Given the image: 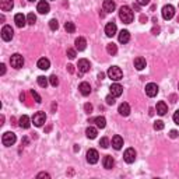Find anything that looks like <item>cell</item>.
<instances>
[{
  "label": "cell",
  "instance_id": "f1b7e54d",
  "mask_svg": "<svg viewBox=\"0 0 179 179\" xmlns=\"http://www.w3.org/2000/svg\"><path fill=\"white\" fill-rule=\"evenodd\" d=\"M85 134H87V137H88V139H95V137H97V134H98V131H97V129H95V127L90 126V127H87Z\"/></svg>",
  "mask_w": 179,
  "mask_h": 179
},
{
  "label": "cell",
  "instance_id": "44dd1931",
  "mask_svg": "<svg viewBox=\"0 0 179 179\" xmlns=\"http://www.w3.org/2000/svg\"><path fill=\"white\" fill-rule=\"evenodd\" d=\"M14 6V2L13 0H0V8L3 11H10Z\"/></svg>",
  "mask_w": 179,
  "mask_h": 179
},
{
  "label": "cell",
  "instance_id": "d590c367",
  "mask_svg": "<svg viewBox=\"0 0 179 179\" xmlns=\"http://www.w3.org/2000/svg\"><path fill=\"white\" fill-rule=\"evenodd\" d=\"M31 95H32V98L36 101V103H41V102H42V98L39 97V94H38V92H36V91H34V90H31Z\"/></svg>",
  "mask_w": 179,
  "mask_h": 179
},
{
  "label": "cell",
  "instance_id": "f546056e",
  "mask_svg": "<svg viewBox=\"0 0 179 179\" xmlns=\"http://www.w3.org/2000/svg\"><path fill=\"white\" fill-rule=\"evenodd\" d=\"M106 52L109 53V55H116V52H117V46L115 44H108L106 45Z\"/></svg>",
  "mask_w": 179,
  "mask_h": 179
},
{
  "label": "cell",
  "instance_id": "8fae6325",
  "mask_svg": "<svg viewBox=\"0 0 179 179\" xmlns=\"http://www.w3.org/2000/svg\"><path fill=\"white\" fill-rule=\"evenodd\" d=\"M116 31H117V27L113 21L108 22V24L105 25V34H106V36H109V38H112V36L116 34Z\"/></svg>",
  "mask_w": 179,
  "mask_h": 179
},
{
  "label": "cell",
  "instance_id": "52a82bcc",
  "mask_svg": "<svg viewBox=\"0 0 179 179\" xmlns=\"http://www.w3.org/2000/svg\"><path fill=\"white\" fill-rule=\"evenodd\" d=\"M136 150L134 148H127V150L125 151V154H123V158H125V161L127 162V164H131V162H134V159H136Z\"/></svg>",
  "mask_w": 179,
  "mask_h": 179
},
{
  "label": "cell",
  "instance_id": "7dc6e473",
  "mask_svg": "<svg viewBox=\"0 0 179 179\" xmlns=\"http://www.w3.org/2000/svg\"><path fill=\"white\" fill-rule=\"evenodd\" d=\"M4 73H6V66L2 64V66H0V74H4Z\"/></svg>",
  "mask_w": 179,
  "mask_h": 179
},
{
  "label": "cell",
  "instance_id": "c3c4849f",
  "mask_svg": "<svg viewBox=\"0 0 179 179\" xmlns=\"http://www.w3.org/2000/svg\"><path fill=\"white\" fill-rule=\"evenodd\" d=\"M103 77H105L103 73H99V74H98V78H99V80H103Z\"/></svg>",
  "mask_w": 179,
  "mask_h": 179
},
{
  "label": "cell",
  "instance_id": "ba28073f",
  "mask_svg": "<svg viewBox=\"0 0 179 179\" xmlns=\"http://www.w3.org/2000/svg\"><path fill=\"white\" fill-rule=\"evenodd\" d=\"M98 159H99V154H98L97 150L91 148V150L87 151V161H88L90 164H97Z\"/></svg>",
  "mask_w": 179,
  "mask_h": 179
},
{
  "label": "cell",
  "instance_id": "7a4b0ae2",
  "mask_svg": "<svg viewBox=\"0 0 179 179\" xmlns=\"http://www.w3.org/2000/svg\"><path fill=\"white\" fill-rule=\"evenodd\" d=\"M108 77L113 81H119V80H122V77H123V71L120 70V67L112 66V67H109V70H108Z\"/></svg>",
  "mask_w": 179,
  "mask_h": 179
},
{
  "label": "cell",
  "instance_id": "603a6c76",
  "mask_svg": "<svg viewBox=\"0 0 179 179\" xmlns=\"http://www.w3.org/2000/svg\"><path fill=\"white\" fill-rule=\"evenodd\" d=\"M74 45H76V49L80 50V52H81V50H84V49L87 48V41H85L84 38H81V36H80V38L76 39Z\"/></svg>",
  "mask_w": 179,
  "mask_h": 179
},
{
  "label": "cell",
  "instance_id": "3957f363",
  "mask_svg": "<svg viewBox=\"0 0 179 179\" xmlns=\"http://www.w3.org/2000/svg\"><path fill=\"white\" fill-rule=\"evenodd\" d=\"M16 140H17V137H16V134H14L13 131H6V133L3 134V137H2V143H3V145H6V147L13 145L14 143H16Z\"/></svg>",
  "mask_w": 179,
  "mask_h": 179
},
{
  "label": "cell",
  "instance_id": "d6a6232c",
  "mask_svg": "<svg viewBox=\"0 0 179 179\" xmlns=\"http://www.w3.org/2000/svg\"><path fill=\"white\" fill-rule=\"evenodd\" d=\"M27 22H28L30 25H34V24H35V22H36V16H35V14H34V13H30V14H28V16H27Z\"/></svg>",
  "mask_w": 179,
  "mask_h": 179
},
{
  "label": "cell",
  "instance_id": "f907efd6",
  "mask_svg": "<svg viewBox=\"0 0 179 179\" xmlns=\"http://www.w3.org/2000/svg\"><path fill=\"white\" fill-rule=\"evenodd\" d=\"M140 20H141V21H143V22H144V21H147V17L141 16V17H140Z\"/></svg>",
  "mask_w": 179,
  "mask_h": 179
},
{
  "label": "cell",
  "instance_id": "e575fe53",
  "mask_svg": "<svg viewBox=\"0 0 179 179\" xmlns=\"http://www.w3.org/2000/svg\"><path fill=\"white\" fill-rule=\"evenodd\" d=\"M99 145L102 148H108L109 147V139L108 137H102V139L99 140Z\"/></svg>",
  "mask_w": 179,
  "mask_h": 179
},
{
  "label": "cell",
  "instance_id": "ac0fdd59",
  "mask_svg": "<svg viewBox=\"0 0 179 179\" xmlns=\"http://www.w3.org/2000/svg\"><path fill=\"white\" fill-rule=\"evenodd\" d=\"M102 165H103L105 169H112L113 165H115L113 158H112L111 155H105V157H103V159H102Z\"/></svg>",
  "mask_w": 179,
  "mask_h": 179
},
{
  "label": "cell",
  "instance_id": "d4e9b609",
  "mask_svg": "<svg viewBox=\"0 0 179 179\" xmlns=\"http://www.w3.org/2000/svg\"><path fill=\"white\" fill-rule=\"evenodd\" d=\"M18 123H20V127H22V129H28V127H30V126H31L30 117H28L27 115H22V116L20 117Z\"/></svg>",
  "mask_w": 179,
  "mask_h": 179
},
{
  "label": "cell",
  "instance_id": "9c48e42d",
  "mask_svg": "<svg viewBox=\"0 0 179 179\" xmlns=\"http://www.w3.org/2000/svg\"><path fill=\"white\" fill-rule=\"evenodd\" d=\"M145 94L150 98L155 97V95L158 94V85H157L155 83H148L147 85H145Z\"/></svg>",
  "mask_w": 179,
  "mask_h": 179
},
{
  "label": "cell",
  "instance_id": "4fadbf2b",
  "mask_svg": "<svg viewBox=\"0 0 179 179\" xmlns=\"http://www.w3.org/2000/svg\"><path fill=\"white\" fill-rule=\"evenodd\" d=\"M14 22H16V25L18 28H22L25 24H27V17H25L22 13H18V14H16V17H14Z\"/></svg>",
  "mask_w": 179,
  "mask_h": 179
},
{
  "label": "cell",
  "instance_id": "d6986e66",
  "mask_svg": "<svg viewBox=\"0 0 179 179\" xmlns=\"http://www.w3.org/2000/svg\"><path fill=\"white\" fill-rule=\"evenodd\" d=\"M78 90H80V92L84 95V97H87V95L91 94V85H90L88 83H85V81L78 85Z\"/></svg>",
  "mask_w": 179,
  "mask_h": 179
},
{
  "label": "cell",
  "instance_id": "f5cc1de1",
  "mask_svg": "<svg viewBox=\"0 0 179 179\" xmlns=\"http://www.w3.org/2000/svg\"><path fill=\"white\" fill-rule=\"evenodd\" d=\"M30 2H34V0H30Z\"/></svg>",
  "mask_w": 179,
  "mask_h": 179
},
{
  "label": "cell",
  "instance_id": "30bf717a",
  "mask_svg": "<svg viewBox=\"0 0 179 179\" xmlns=\"http://www.w3.org/2000/svg\"><path fill=\"white\" fill-rule=\"evenodd\" d=\"M173 14H175V8H173V6L167 4V6L162 7V17H164L165 20H171L173 17Z\"/></svg>",
  "mask_w": 179,
  "mask_h": 179
},
{
  "label": "cell",
  "instance_id": "f35d334b",
  "mask_svg": "<svg viewBox=\"0 0 179 179\" xmlns=\"http://www.w3.org/2000/svg\"><path fill=\"white\" fill-rule=\"evenodd\" d=\"M115 98H116V97H113V95H108V97L105 98L106 103H108V105H113V103L116 102V101H115Z\"/></svg>",
  "mask_w": 179,
  "mask_h": 179
},
{
  "label": "cell",
  "instance_id": "8992f818",
  "mask_svg": "<svg viewBox=\"0 0 179 179\" xmlns=\"http://www.w3.org/2000/svg\"><path fill=\"white\" fill-rule=\"evenodd\" d=\"M13 36H14L13 28H11L10 25H4V27L2 28V38H3V41H11Z\"/></svg>",
  "mask_w": 179,
  "mask_h": 179
},
{
  "label": "cell",
  "instance_id": "4dcf8cb0",
  "mask_svg": "<svg viewBox=\"0 0 179 179\" xmlns=\"http://www.w3.org/2000/svg\"><path fill=\"white\" fill-rule=\"evenodd\" d=\"M48 83H49V80H48L45 76H39V77H38V85L39 87H42V88H46Z\"/></svg>",
  "mask_w": 179,
  "mask_h": 179
},
{
  "label": "cell",
  "instance_id": "816d5d0a",
  "mask_svg": "<svg viewBox=\"0 0 179 179\" xmlns=\"http://www.w3.org/2000/svg\"><path fill=\"white\" fill-rule=\"evenodd\" d=\"M78 150H80V147H78V145L76 144V145H74V151H78Z\"/></svg>",
  "mask_w": 179,
  "mask_h": 179
},
{
  "label": "cell",
  "instance_id": "836d02e7",
  "mask_svg": "<svg viewBox=\"0 0 179 179\" xmlns=\"http://www.w3.org/2000/svg\"><path fill=\"white\" fill-rule=\"evenodd\" d=\"M49 27H50V30H52V31H56V30H57V28H59L57 20H56V18L50 20V21H49Z\"/></svg>",
  "mask_w": 179,
  "mask_h": 179
},
{
  "label": "cell",
  "instance_id": "6da1fadb",
  "mask_svg": "<svg viewBox=\"0 0 179 179\" xmlns=\"http://www.w3.org/2000/svg\"><path fill=\"white\" fill-rule=\"evenodd\" d=\"M119 18L122 20L125 24H130V22L133 21L134 14L129 6H122V7L119 8Z\"/></svg>",
  "mask_w": 179,
  "mask_h": 179
},
{
  "label": "cell",
  "instance_id": "ffe728a7",
  "mask_svg": "<svg viewBox=\"0 0 179 179\" xmlns=\"http://www.w3.org/2000/svg\"><path fill=\"white\" fill-rule=\"evenodd\" d=\"M130 41V32L127 30H122L119 32V42L120 44H127Z\"/></svg>",
  "mask_w": 179,
  "mask_h": 179
},
{
  "label": "cell",
  "instance_id": "cb8c5ba5",
  "mask_svg": "<svg viewBox=\"0 0 179 179\" xmlns=\"http://www.w3.org/2000/svg\"><path fill=\"white\" fill-rule=\"evenodd\" d=\"M38 67L41 70H48L50 67V62H49V59H46V57H41L38 60Z\"/></svg>",
  "mask_w": 179,
  "mask_h": 179
},
{
  "label": "cell",
  "instance_id": "681fc988",
  "mask_svg": "<svg viewBox=\"0 0 179 179\" xmlns=\"http://www.w3.org/2000/svg\"><path fill=\"white\" fill-rule=\"evenodd\" d=\"M133 8H134V10H139V8H140V4H139V3H137V4H133Z\"/></svg>",
  "mask_w": 179,
  "mask_h": 179
},
{
  "label": "cell",
  "instance_id": "74e56055",
  "mask_svg": "<svg viewBox=\"0 0 179 179\" xmlns=\"http://www.w3.org/2000/svg\"><path fill=\"white\" fill-rule=\"evenodd\" d=\"M154 129H155V130H162V129H164V122H162V120H157V122L154 123Z\"/></svg>",
  "mask_w": 179,
  "mask_h": 179
},
{
  "label": "cell",
  "instance_id": "7402d4cb",
  "mask_svg": "<svg viewBox=\"0 0 179 179\" xmlns=\"http://www.w3.org/2000/svg\"><path fill=\"white\" fill-rule=\"evenodd\" d=\"M155 109H157V113L158 115H165L168 112V106H167V103L164 102V101H159L158 103H157V106H155Z\"/></svg>",
  "mask_w": 179,
  "mask_h": 179
},
{
  "label": "cell",
  "instance_id": "60d3db41",
  "mask_svg": "<svg viewBox=\"0 0 179 179\" xmlns=\"http://www.w3.org/2000/svg\"><path fill=\"white\" fill-rule=\"evenodd\" d=\"M84 111H85L87 113H91V112H92V105H91V103H85V105H84Z\"/></svg>",
  "mask_w": 179,
  "mask_h": 179
},
{
  "label": "cell",
  "instance_id": "83f0119b",
  "mask_svg": "<svg viewBox=\"0 0 179 179\" xmlns=\"http://www.w3.org/2000/svg\"><path fill=\"white\" fill-rule=\"evenodd\" d=\"M94 122H95V125H97V127L98 129H103L106 126V119L103 116H97V117H94Z\"/></svg>",
  "mask_w": 179,
  "mask_h": 179
},
{
  "label": "cell",
  "instance_id": "7c38bea8",
  "mask_svg": "<svg viewBox=\"0 0 179 179\" xmlns=\"http://www.w3.org/2000/svg\"><path fill=\"white\" fill-rule=\"evenodd\" d=\"M50 10V6L48 2H45V0H41V2L38 3V6H36V11L41 14H48Z\"/></svg>",
  "mask_w": 179,
  "mask_h": 179
},
{
  "label": "cell",
  "instance_id": "484cf974",
  "mask_svg": "<svg viewBox=\"0 0 179 179\" xmlns=\"http://www.w3.org/2000/svg\"><path fill=\"white\" fill-rule=\"evenodd\" d=\"M119 113L122 115V116H127V115L130 113V106H129L127 102H123L119 105Z\"/></svg>",
  "mask_w": 179,
  "mask_h": 179
},
{
  "label": "cell",
  "instance_id": "5b68a950",
  "mask_svg": "<svg viewBox=\"0 0 179 179\" xmlns=\"http://www.w3.org/2000/svg\"><path fill=\"white\" fill-rule=\"evenodd\" d=\"M45 122H46V115H45V112H36L32 116V123L36 127H41Z\"/></svg>",
  "mask_w": 179,
  "mask_h": 179
},
{
  "label": "cell",
  "instance_id": "2e32d148",
  "mask_svg": "<svg viewBox=\"0 0 179 179\" xmlns=\"http://www.w3.org/2000/svg\"><path fill=\"white\" fill-rule=\"evenodd\" d=\"M112 147H113L115 150H120V148L123 147V139L119 134H115V136L112 137Z\"/></svg>",
  "mask_w": 179,
  "mask_h": 179
},
{
  "label": "cell",
  "instance_id": "b9f144b4",
  "mask_svg": "<svg viewBox=\"0 0 179 179\" xmlns=\"http://www.w3.org/2000/svg\"><path fill=\"white\" fill-rule=\"evenodd\" d=\"M36 178H46V179H49L50 175H49V173H46V172H41V173L36 175Z\"/></svg>",
  "mask_w": 179,
  "mask_h": 179
},
{
  "label": "cell",
  "instance_id": "8d00e7d4",
  "mask_svg": "<svg viewBox=\"0 0 179 179\" xmlns=\"http://www.w3.org/2000/svg\"><path fill=\"white\" fill-rule=\"evenodd\" d=\"M49 83H50V85L56 87V85H57V84H59V78L56 77L55 74H53V76H50V77H49Z\"/></svg>",
  "mask_w": 179,
  "mask_h": 179
},
{
  "label": "cell",
  "instance_id": "db71d44e",
  "mask_svg": "<svg viewBox=\"0 0 179 179\" xmlns=\"http://www.w3.org/2000/svg\"><path fill=\"white\" fill-rule=\"evenodd\" d=\"M178 87H179V85H178Z\"/></svg>",
  "mask_w": 179,
  "mask_h": 179
},
{
  "label": "cell",
  "instance_id": "f6af8a7d",
  "mask_svg": "<svg viewBox=\"0 0 179 179\" xmlns=\"http://www.w3.org/2000/svg\"><path fill=\"white\" fill-rule=\"evenodd\" d=\"M137 3H139L140 6H147L148 3H150V0H136Z\"/></svg>",
  "mask_w": 179,
  "mask_h": 179
},
{
  "label": "cell",
  "instance_id": "ee69618b",
  "mask_svg": "<svg viewBox=\"0 0 179 179\" xmlns=\"http://www.w3.org/2000/svg\"><path fill=\"white\" fill-rule=\"evenodd\" d=\"M169 137H171V139H176V137H178V131H176V130H171L169 131Z\"/></svg>",
  "mask_w": 179,
  "mask_h": 179
},
{
  "label": "cell",
  "instance_id": "1f68e13d",
  "mask_svg": "<svg viewBox=\"0 0 179 179\" xmlns=\"http://www.w3.org/2000/svg\"><path fill=\"white\" fill-rule=\"evenodd\" d=\"M64 30L67 31V32H70V34H73L76 31V25H74V22H71V21H67L66 24H64Z\"/></svg>",
  "mask_w": 179,
  "mask_h": 179
},
{
  "label": "cell",
  "instance_id": "bcb514c9",
  "mask_svg": "<svg viewBox=\"0 0 179 179\" xmlns=\"http://www.w3.org/2000/svg\"><path fill=\"white\" fill-rule=\"evenodd\" d=\"M67 70H69V73H74V66H71V64H67Z\"/></svg>",
  "mask_w": 179,
  "mask_h": 179
},
{
  "label": "cell",
  "instance_id": "5bb4252c",
  "mask_svg": "<svg viewBox=\"0 0 179 179\" xmlns=\"http://www.w3.org/2000/svg\"><path fill=\"white\" fill-rule=\"evenodd\" d=\"M109 90H111V94L113 95V97H120V95L123 94V87L117 83L112 84V85L109 87Z\"/></svg>",
  "mask_w": 179,
  "mask_h": 179
},
{
  "label": "cell",
  "instance_id": "277c9868",
  "mask_svg": "<svg viewBox=\"0 0 179 179\" xmlns=\"http://www.w3.org/2000/svg\"><path fill=\"white\" fill-rule=\"evenodd\" d=\"M10 64L14 69H21L22 64H24V57H22L20 53H14L10 57Z\"/></svg>",
  "mask_w": 179,
  "mask_h": 179
},
{
  "label": "cell",
  "instance_id": "9a60e30c",
  "mask_svg": "<svg viewBox=\"0 0 179 179\" xmlns=\"http://www.w3.org/2000/svg\"><path fill=\"white\" fill-rule=\"evenodd\" d=\"M90 69H91V64H90V62L87 60V59H80V60H78V70H80L81 73L90 71Z\"/></svg>",
  "mask_w": 179,
  "mask_h": 179
},
{
  "label": "cell",
  "instance_id": "e0dca14e",
  "mask_svg": "<svg viewBox=\"0 0 179 179\" xmlns=\"http://www.w3.org/2000/svg\"><path fill=\"white\" fill-rule=\"evenodd\" d=\"M102 8H103V11H106V13H112V11L116 8V4H115L113 0H103Z\"/></svg>",
  "mask_w": 179,
  "mask_h": 179
},
{
  "label": "cell",
  "instance_id": "4316f807",
  "mask_svg": "<svg viewBox=\"0 0 179 179\" xmlns=\"http://www.w3.org/2000/svg\"><path fill=\"white\" fill-rule=\"evenodd\" d=\"M134 67L137 70H143L145 67V59L144 57H136L134 59Z\"/></svg>",
  "mask_w": 179,
  "mask_h": 179
},
{
  "label": "cell",
  "instance_id": "ab89813d",
  "mask_svg": "<svg viewBox=\"0 0 179 179\" xmlns=\"http://www.w3.org/2000/svg\"><path fill=\"white\" fill-rule=\"evenodd\" d=\"M67 56H69V59H74L76 57V50L74 49H67Z\"/></svg>",
  "mask_w": 179,
  "mask_h": 179
},
{
  "label": "cell",
  "instance_id": "7bdbcfd3",
  "mask_svg": "<svg viewBox=\"0 0 179 179\" xmlns=\"http://www.w3.org/2000/svg\"><path fill=\"white\" fill-rule=\"evenodd\" d=\"M173 122H175L176 125H179V111H176L175 113H173Z\"/></svg>",
  "mask_w": 179,
  "mask_h": 179
}]
</instances>
